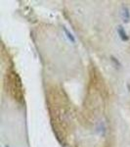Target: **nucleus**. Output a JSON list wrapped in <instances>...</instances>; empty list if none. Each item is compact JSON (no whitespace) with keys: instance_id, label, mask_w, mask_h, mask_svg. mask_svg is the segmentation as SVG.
Returning a JSON list of instances; mask_svg holds the SVG:
<instances>
[{"instance_id":"obj_1","label":"nucleus","mask_w":130,"mask_h":147,"mask_svg":"<svg viewBox=\"0 0 130 147\" xmlns=\"http://www.w3.org/2000/svg\"><path fill=\"white\" fill-rule=\"evenodd\" d=\"M117 34H119V38L121 41H128L129 40V35L127 34L126 30H125V28L122 27V26H117Z\"/></svg>"},{"instance_id":"obj_2","label":"nucleus","mask_w":130,"mask_h":147,"mask_svg":"<svg viewBox=\"0 0 130 147\" xmlns=\"http://www.w3.org/2000/svg\"><path fill=\"white\" fill-rule=\"evenodd\" d=\"M120 17H121L123 23L127 24L130 22V10L127 6H122L121 11H120Z\"/></svg>"},{"instance_id":"obj_3","label":"nucleus","mask_w":130,"mask_h":147,"mask_svg":"<svg viewBox=\"0 0 130 147\" xmlns=\"http://www.w3.org/2000/svg\"><path fill=\"white\" fill-rule=\"evenodd\" d=\"M63 30H64V32H65V34H66V36H67V38L70 40V41L72 42V43H75L76 39H75L74 35L72 34V32H70V30H68L66 27H63Z\"/></svg>"},{"instance_id":"obj_4","label":"nucleus","mask_w":130,"mask_h":147,"mask_svg":"<svg viewBox=\"0 0 130 147\" xmlns=\"http://www.w3.org/2000/svg\"><path fill=\"white\" fill-rule=\"evenodd\" d=\"M111 60H112V62H113L115 63V65L117 66V67H121V64H120V62L119 60H117L115 57H113V56H111Z\"/></svg>"},{"instance_id":"obj_5","label":"nucleus","mask_w":130,"mask_h":147,"mask_svg":"<svg viewBox=\"0 0 130 147\" xmlns=\"http://www.w3.org/2000/svg\"><path fill=\"white\" fill-rule=\"evenodd\" d=\"M6 147H9V146H8V145H7V146H6Z\"/></svg>"}]
</instances>
